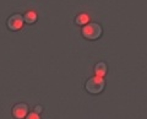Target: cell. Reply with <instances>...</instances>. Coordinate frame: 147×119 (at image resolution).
<instances>
[{"label": "cell", "instance_id": "cell-3", "mask_svg": "<svg viewBox=\"0 0 147 119\" xmlns=\"http://www.w3.org/2000/svg\"><path fill=\"white\" fill-rule=\"evenodd\" d=\"M24 22H25L24 16L20 15V14H13V15H11V16L7 19L6 25H7V27H9V30H11V31H17V30H20L21 27H22Z\"/></svg>", "mask_w": 147, "mask_h": 119}, {"label": "cell", "instance_id": "cell-1", "mask_svg": "<svg viewBox=\"0 0 147 119\" xmlns=\"http://www.w3.org/2000/svg\"><path fill=\"white\" fill-rule=\"evenodd\" d=\"M82 34L87 39H98L102 36V26L96 22H90L82 28Z\"/></svg>", "mask_w": 147, "mask_h": 119}, {"label": "cell", "instance_id": "cell-6", "mask_svg": "<svg viewBox=\"0 0 147 119\" xmlns=\"http://www.w3.org/2000/svg\"><path fill=\"white\" fill-rule=\"evenodd\" d=\"M24 19H25V22H27V24H34L37 21V14L34 11H28V12H26Z\"/></svg>", "mask_w": 147, "mask_h": 119}, {"label": "cell", "instance_id": "cell-4", "mask_svg": "<svg viewBox=\"0 0 147 119\" xmlns=\"http://www.w3.org/2000/svg\"><path fill=\"white\" fill-rule=\"evenodd\" d=\"M28 113V106L26 103H17L15 107L12 108V114L13 117L17 119H22L27 116Z\"/></svg>", "mask_w": 147, "mask_h": 119}, {"label": "cell", "instance_id": "cell-7", "mask_svg": "<svg viewBox=\"0 0 147 119\" xmlns=\"http://www.w3.org/2000/svg\"><path fill=\"white\" fill-rule=\"evenodd\" d=\"M88 20H90V17H88V15H87V14H80V15L76 16L75 22H76L77 25L81 26V25H87Z\"/></svg>", "mask_w": 147, "mask_h": 119}, {"label": "cell", "instance_id": "cell-5", "mask_svg": "<svg viewBox=\"0 0 147 119\" xmlns=\"http://www.w3.org/2000/svg\"><path fill=\"white\" fill-rule=\"evenodd\" d=\"M94 72H96V75H97V76L103 77L105 74H107V65H105V63L99 62V63L96 64V66H94Z\"/></svg>", "mask_w": 147, "mask_h": 119}, {"label": "cell", "instance_id": "cell-9", "mask_svg": "<svg viewBox=\"0 0 147 119\" xmlns=\"http://www.w3.org/2000/svg\"><path fill=\"white\" fill-rule=\"evenodd\" d=\"M42 111H43L42 106H36V107H34V112H36V113H42Z\"/></svg>", "mask_w": 147, "mask_h": 119}, {"label": "cell", "instance_id": "cell-8", "mask_svg": "<svg viewBox=\"0 0 147 119\" xmlns=\"http://www.w3.org/2000/svg\"><path fill=\"white\" fill-rule=\"evenodd\" d=\"M26 119H40V118H39V116H38V113L33 112V113L27 114V116H26Z\"/></svg>", "mask_w": 147, "mask_h": 119}, {"label": "cell", "instance_id": "cell-2", "mask_svg": "<svg viewBox=\"0 0 147 119\" xmlns=\"http://www.w3.org/2000/svg\"><path fill=\"white\" fill-rule=\"evenodd\" d=\"M104 79L100 76H94L86 82V91L92 95H98L104 90Z\"/></svg>", "mask_w": 147, "mask_h": 119}]
</instances>
